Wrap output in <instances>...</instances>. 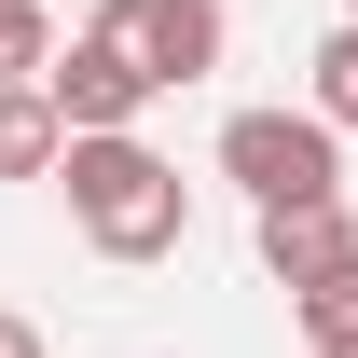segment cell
I'll use <instances>...</instances> for the list:
<instances>
[{
  "mask_svg": "<svg viewBox=\"0 0 358 358\" xmlns=\"http://www.w3.org/2000/svg\"><path fill=\"white\" fill-rule=\"evenodd\" d=\"M69 221H83V248L96 262H166L179 234H193V179L152 152L138 124H110V138H69Z\"/></svg>",
  "mask_w": 358,
  "mask_h": 358,
  "instance_id": "cell-1",
  "label": "cell"
},
{
  "mask_svg": "<svg viewBox=\"0 0 358 358\" xmlns=\"http://www.w3.org/2000/svg\"><path fill=\"white\" fill-rule=\"evenodd\" d=\"M331 110H234L221 124V179L248 207H303V193H345V152H331Z\"/></svg>",
  "mask_w": 358,
  "mask_h": 358,
  "instance_id": "cell-2",
  "label": "cell"
},
{
  "mask_svg": "<svg viewBox=\"0 0 358 358\" xmlns=\"http://www.w3.org/2000/svg\"><path fill=\"white\" fill-rule=\"evenodd\" d=\"M96 28L152 69V83H207L234 55V28H221V0H96Z\"/></svg>",
  "mask_w": 358,
  "mask_h": 358,
  "instance_id": "cell-3",
  "label": "cell"
},
{
  "mask_svg": "<svg viewBox=\"0 0 358 358\" xmlns=\"http://www.w3.org/2000/svg\"><path fill=\"white\" fill-rule=\"evenodd\" d=\"M42 83H55V110H69V138H110V124H138V110L166 96V83H152V69H138L124 42H110V28L55 42V69H42Z\"/></svg>",
  "mask_w": 358,
  "mask_h": 358,
  "instance_id": "cell-4",
  "label": "cell"
},
{
  "mask_svg": "<svg viewBox=\"0 0 358 358\" xmlns=\"http://www.w3.org/2000/svg\"><path fill=\"white\" fill-rule=\"evenodd\" d=\"M248 234H262V275H275V289H303V275H331V262L358 248L345 193H303V207H248Z\"/></svg>",
  "mask_w": 358,
  "mask_h": 358,
  "instance_id": "cell-5",
  "label": "cell"
},
{
  "mask_svg": "<svg viewBox=\"0 0 358 358\" xmlns=\"http://www.w3.org/2000/svg\"><path fill=\"white\" fill-rule=\"evenodd\" d=\"M69 166V110L55 83H0V179H55Z\"/></svg>",
  "mask_w": 358,
  "mask_h": 358,
  "instance_id": "cell-6",
  "label": "cell"
},
{
  "mask_svg": "<svg viewBox=\"0 0 358 358\" xmlns=\"http://www.w3.org/2000/svg\"><path fill=\"white\" fill-rule=\"evenodd\" d=\"M289 317H303L317 345H358V248H345L331 275H303V289H289Z\"/></svg>",
  "mask_w": 358,
  "mask_h": 358,
  "instance_id": "cell-7",
  "label": "cell"
},
{
  "mask_svg": "<svg viewBox=\"0 0 358 358\" xmlns=\"http://www.w3.org/2000/svg\"><path fill=\"white\" fill-rule=\"evenodd\" d=\"M55 69V14L42 0H0V83H42Z\"/></svg>",
  "mask_w": 358,
  "mask_h": 358,
  "instance_id": "cell-8",
  "label": "cell"
},
{
  "mask_svg": "<svg viewBox=\"0 0 358 358\" xmlns=\"http://www.w3.org/2000/svg\"><path fill=\"white\" fill-rule=\"evenodd\" d=\"M317 110H331V124H358V14L317 42Z\"/></svg>",
  "mask_w": 358,
  "mask_h": 358,
  "instance_id": "cell-9",
  "label": "cell"
},
{
  "mask_svg": "<svg viewBox=\"0 0 358 358\" xmlns=\"http://www.w3.org/2000/svg\"><path fill=\"white\" fill-rule=\"evenodd\" d=\"M0 358H55V345H42V331H28L14 303H0Z\"/></svg>",
  "mask_w": 358,
  "mask_h": 358,
  "instance_id": "cell-10",
  "label": "cell"
},
{
  "mask_svg": "<svg viewBox=\"0 0 358 358\" xmlns=\"http://www.w3.org/2000/svg\"><path fill=\"white\" fill-rule=\"evenodd\" d=\"M317 358H358V345H317Z\"/></svg>",
  "mask_w": 358,
  "mask_h": 358,
  "instance_id": "cell-11",
  "label": "cell"
},
{
  "mask_svg": "<svg viewBox=\"0 0 358 358\" xmlns=\"http://www.w3.org/2000/svg\"><path fill=\"white\" fill-rule=\"evenodd\" d=\"M345 14H358V0H345Z\"/></svg>",
  "mask_w": 358,
  "mask_h": 358,
  "instance_id": "cell-12",
  "label": "cell"
}]
</instances>
